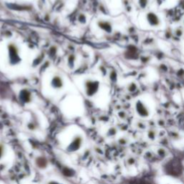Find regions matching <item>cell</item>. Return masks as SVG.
Masks as SVG:
<instances>
[{
	"instance_id": "cell-7",
	"label": "cell",
	"mask_w": 184,
	"mask_h": 184,
	"mask_svg": "<svg viewBox=\"0 0 184 184\" xmlns=\"http://www.w3.org/2000/svg\"><path fill=\"white\" fill-rule=\"evenodd\" d=\"M136 89H137V85L134 84L133 85V83H132L131 84V87L129 88V91H130V92H134V91L136 90Z\"/></svg>"
},
{
	"instance_id": "cell-5",
	"label": "cell",
	"mask_w": 184,
	"mask_h": 184,
	"mask_svg": "<svg viewBox=\"0 0 184 184\" xmlns=\"http://www.w3.org/2000/svg\"><path fill=\"white\" fill-rule=\"evenodd\" d=\"M149 2V0H138V5L142 9H145Z\"/></svg>"
},
{
	"instance_id": "cell-8",
	"label": "cell",
	"mask_w": 184,
	"mask_h": 184,
	"mask_svg": "<svg viewBox=\"0 0 184 184\" xmlns=\"http://www.w3.org/2000/svg\"><path fill=\"white\" fill-rule=\"evenodd\" d=\"M47 184H62V183H58V182L57 181H49L48 183H47Z\"/></svg>"
},
{
	"instance_id": "cell-6",
	"label": "cell",
	"mask_w": 184,
	"mask_h": 184,
	"mask_svg": "<svg viewBox=\"0 0 184 184\" xmlns=\"http://www.w3.org/2000/svg\"><path fill=\"white\" fill-rule=\"evenodd\" d=\"M175 35H177V36L181 37V35H183V30H181L180 28H177L175 30Z\"/></svg>"
},
{
	"instance_id": "cell-4",
	"label": "cell",
	"mask_w": 184,
	"mask_h": 184,
	"mask_svg": "<svg viewBox=\"0 0 184 184\" xmlns=\"http://www.w3.org/2000/svg\"><path fill=\"white\" fill-rule=\"evenodd\" d=\"M6 153V148L4 142H0V161L2 159V158L5 156Z\"/></svg>"
},
{
	"instance_id": "cell-1",
	"label": "cell",
	"mask_w": 184,
	"mask_h": 184,
	"mask_svg": "<svg viewBox=\"0 0 184 184\" xmlns=\"http://www.w3.org/2000/svg\"><path fill=\"white\" fill-rule=\"evenodd\" d=\"M83 143H84V137L81 134H76L73 137L71 142L69 143L66 150L69 153H74V152L78 151L82 147Z\"/></svg>"
},
{
	"instance_id": "cell-2",
	"label": "cell",
	"mask_w": 184,
	"mask_h": 184,
	"mask_svg": "<svg viewBox=\"0 0 184 184\" xmlns=\"http://www.w3.org/2000/svg\"><path fill=\"white\" fill-rule=\"evenodd\" d=\"M145 19L148 25L151 27H158L161 25V19L159 16L153 12H148L145 15Z\"/></svg>"
},
{
	"instance_id": "cell-3",
	"label": "cell",
	"mask_w": 184,
	"mask_h": 184,
	"mask_svg": "<svg viewBox=\"0 0 184 184\" xmlns=\"http://www.w3.org/2000/svg\"><path fill=\"white\" fill-rule=\"evenodd\" d=\"M135 108L137 113L139 114V116H142V117H147L149 116V110H148V107L140 100H138L136 103Z\"/></svg>"
}]
</instances>
